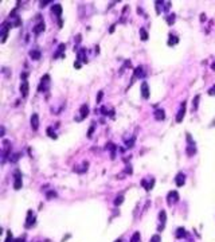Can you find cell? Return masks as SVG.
I'll return each mask as SVG.
<instances>
[{
  "label": "cell",
  "instance_id": "15",
  "mask_svg": "<svg viewBox=\"0 0 215 242\" xmlns=\"http://www.w3.org/2000/svg\"><path fill=\"white\" fill-rule=\"evenodd\" d=\"M30 57L32 58L34 61H38V59H40V51L39 50H31L30 51Z\"/></svg>",
  "mask_w": 215,
  "mask_h": 242
},
{
  "label": "cell",
  "instance_id": "11",
  "mask_svg": "<svg viewBox=\"0 0 215 242\" xmlns=\"http://www.w3.org/2000/svg\"><path fill=\"white\" fill-rule=\"evenodd\" d=\"M155 118L158 120V121H161V120H164L165 118V114H164V110L163 109H158V110H155Z\"/></svg>",
  "mask_w": 215,
  "mask_h": 242
},
{
  "label": "cell",
  "instance_id": "17",
  "mask_svg": "<svg viewBox=\"0 0 215 242\" xmlns=\"http://www.w3.org/2000/svg\"><path fill=\"white\" fill-rule=\"evenodd\" d=\"M85 54H86V50H85V48H81V50L78 51V61L79 62H86Z\"/></svg>",
  "mask_w": 215,
  "mask_h": 242
},
{
  "label": "cell",
  "instance_id": "13",
  "mask_svg": "<svg viewBox=\"0 0 215 242\" xmlns=\"http://www.w3.org/2000/svg\"><path fill=\"white\" fill-rule=\"evenodd\" d=\"M52 12L55 13L58 18H59L62 15V6H61V4H54V6H52Z\"/></svg>",
  "mask_w": 215,
  "mask_h": 242
},
{
  "label": "cell",
  "instance_id": "9",
  "mask_svg": "<svg viewBox=\"0 0 215 242\" xmlns=\"http://www.w3.org/2000/svg\"><path fill=\"white\" fill-rule=\"evenodd\" d=\"M175 182H176V186L178 187H182L183 184H184V182H186V176H184V174H178L176 175V179H175Z\"/></svg>",
  "mask_w": 215,
  "mask_h": 242
},
{
  "label": "cell",
  "instance_id": "28",
  "mask_svg": "<svg viewBox=\"0 0 215 242\" xmlns=\"http://www.w3.org/2000/svg\"><path fill=\"white\" fill-rule=\"evenodd\" d=\"M12 241V234H11V231H8L7 233V238H6V241L4 242H11Z\"/></svg>",
  "mask_w": 215,
  "mask_h": 242
},
{
  "label": "cell",
  "instance_id": "3",
  "mask_svg": "<svg viewBox=\"0 0 215 242\" xmlns=\"http://www.w3.org/2000/svg\"><path fill=\"white\" fill-rule=\"evenodd\" d=\"M184 114H186V102H182L180 110L178 112V116H176V123H182L183 118H184Z\"/></svg>",
  "mask_w": 215,
  "mask_h": 242
},
{
  "label": "cell",
  "instance_id": "12",
  "mask_svg": "<svg viewBox=\"0 0 215 242\" xmlns=\"http://www.w3.org/2000/svg\"><path fill=\"white\" fill-rule=\"evenodd\" d=\"M159 218H160V222H161V226L159 227V230H161V229L164 227V225H165V219H167V214H165V211L161 210L160 214H159Z\"/></svg>",
  "mask_w": 215,
  "mask_h": 242
},
{
  "label": "cell",
  "instance_id": "33",
  "mask_svg": "<svg viewBox=\"0 0 215 242\" xmlns=\"http://www.w3.org/2000/svg\"><path fill=\"white\" fill-rule=\"evenodd\" d=\"M48 3H51V0H46V2H40V7H44L46 4H48Z\"/></svg>",
  "mask_w": 215,
  "mask_h": 242
},
{
  "label": "cell",
  "instance_id": "29",
  "mask_svg": "<svg viewBox=\"0 0 215 242\" xmlns=\"http://www.w3.org/2000/svg\"><path fill=\"white\" fill-rule=\"evenodd\" d=\"M167 22H168V24H172L173 22H175V15H172V18H168Z\"/></svg>",
  "mask_w": 215,
  "mask_h": 242
},
{
  "label": "cell",
  "instance_id": "5",
  "mask_svg": "<svg viewBox=\"0 0 215 242\" xmlns=\"http://www.w3.org/2000/svg\"><path fill=\"white\" fill-rule=\"evenodd\" d=\"M28 90H30L28 82H27L26 79H23V81H22V83H20V93H22V96L27 97V96H28Z\"/></svg>",
  "mask_w": 215,
  "mask_h": 242
},
{
  "label": "cell",
  "instance_id": "31",
  "mask_svg": "<svg viewBox=\"0 0 215 242\" xmlns=\"http://www.w3.org/2000/svg\"><path fill=\"white\" fill-rule=\"evenodd\" d=\"M208 94H210V96H215V86H212L211 89H210V90H208Z\"/></svg>",
  "mask_w": 215,
  "mask_h": 242
},
{
  "label": "cell",
  "instance_id": "37",
  "mask_svg": "<svg viewBox=\"0 0 215 242\" xmlns=\"http://www.w3.org/2000/svg\"><path fill=\"white\" fill-rule=\"evenodd\" d=\"M114 242H121V241H120V239H117V241H114Z\"/></svg>",
  "mask_w": 215,
  "mask_h": 242
},
{
  "label": "cell",
  "instance_id": "30",
  "mask_svg": "<svg viewBox=\"0 0 215 242\" xmlns=\"http://www.w3.org/2000/svg\"><path fill=\"white\" fill-rule=\"evenodd\" d=\"M104 96V92H100L98 93V97H97V102H101V98Z\"/></svg>",
  "mask_w": 215,
  "mask_h": 242
},
{
  "label": "cell",
  "instance_id": "18",
  "mask_svg": "<svg viewBox=\"0 0 215 242\" xmlns=\"http://www.w3.org/2000/svg\"><path fill=\"white\" fill-rule=\"evenodd\" d=\"M106 148H109V149H110V158L114 159L116 158V145L112 144V143H109V144L106 145Z\"/></svg>",
  "mask_w": 215,
  "mask_h": 242
},
{
  "label": "cell",
  "instance_id": "26",
  "mask_svg": "<svg viewBox=\"0 0 215 242\" xmlns=\"http://www.w3.org/2000/svg\"><path fill=\"white\" fill-rule=\"evenodd\" d=\"M63 50H65V44H63V43H61V44H59V47H58V53L55 54V55H54V58H57V57L61 54V51H63Z\"/></svg>",
  "mask_w": 215,
  "mask_h": 242
},
{
  "label": "cell",
  "instance_id": "22",
  "mask_svg": "<svg viewBox=\"0 0 215 242\" xmlns=\"http://www.w3.org/2000/svg\"><path fill=\"white\" fill-rule=\"evenodd\" d=\"M131 242H140V233H138V231L134 233V234L132 235Z\"/></svg>",
  "mask_w": 215,
  "mask_h": 242
},
{
  "label": "cell",
  "instance_id": "1",
  "mask_svg": "<svg viewBox=\"0 0 215 242\" xmlns=\"http://www.w3.org/2000/svg\"><path fill=\"white\" fill-rule=\"evenodd\" d=\"M13 188H15V190H20L22 188V184H23V183H22V174H20V171H15V174H13Z\"/></svg>",
  "mask_w": 215,
  "mask_h": 242
},
{
  "label": "cell",
  "instance_id": "34",
  "mask_svg": "<svg viewBox=\"0 0 215 242\" xmlns=\"http://www.w3.org/2000/svg\"><path fill=\"white\" fill-rule=\"evenodd\" d=\"M74 67H77V69H79V67H81V62H79V61L75 62V63H74Z\"/></svg>",
  "mask_w": 215,
  "mask_h": 242
},
{
  "label": "cell",
  "instance_id": "21",
  "mask_svg": "<svg viewBox=\"0 0 215 242\" xmlns=\"http://www.w3.org/2000/svg\"><path fill=\"white\" fill-rule=\"evenodd\" d=\"M176 237L178 238H182V237H186V230L184 229H178V233H176Z\"/></svg>",
  "mask_w": 215,
  "mask_h": 242
},
{
  "label": "cell",
  "instance_id": "23",
  "mask_svg": "<svg viewBox=\"0 0 215 242\" xmlns=\"http://www.w3.org/2000/svg\"><path fill=\"white\" fill-rule=\"evenodd\" d=\"M140 35H141V39H142V40H147V39H148V33H147L144 28H141V30H140Z\"/></svg>",
  "mask_w": 215,
  "mask_h": 242
},
{
  "label": "cell",
  "instance_id": "35",
  "mask_svg": "<svg viewBox=\"0 0 215 242\" xmlns=\"http://www.w3.org/2000/svg\"><path fill=\"white\" fill-rule=\"evenodd\" d=\"M47 196H48V198H50V196H55V192H48Z\"/></svg>",
  "mask_w": 215,
  "mask_h": 242
},
{
  "label": "cell",
  "instance_id": "10",
  "mask_svg": "<svg viewBox=\"0 0 215 242\" xmlns=\"http://www.w3.org/2000/svg\"><path fill=\"white\" fill-rule=\"evenodd\" d=\"M141 94H142V97L145 98H149V88H148V83L147 82H142L141 83Z\"/></svg>",
  "mask_w": 215,
  "mask_h": 242
},
{
  "label": "cell",
  "instance_id": "14",
  "mask_svg": "<svg viewBox=\"0 0 215 242\" xmlns=\"http://www.w3.org/2000/svg\"><path fill=\"white\" fill-rule=\"evenodd\" d=\"M44 30V22H39V23L37 24V26H35V28H34V33L35 34H40V33H42V31Z\"/></svg>",
  "mask_w": 215,
  "mask_h": 242
},
{
  "label": "cell",
  "instance_id": "20",
  "mask_svg": "<svg viewBox=\"0 0 215 242\" xmlns=\"http://www.w3.org/2000/svg\"><path fill=\"white\" fill-rule=\"evenodd\" d=\"M199 98H200V96H195L194 101H192V110H196V109H198V102H199Z\"/></svg>",
  "mask_w": 215,
  "mask_h": 242
},
{
  "label": "cell",
  "instance_id": "4",
  "mask_svg": "<svg viewBox=\"0 0 215 242\" xmlns=\"http://www.w3.org/2000/svg\"><path fill=\"white\" fill-rule=\"evenodd\" d=\"M30 123H31V128H32L34 131H38V128H39V116L37 113H32Z\"/></svg>",
  "mask_w": 215,
  "mask_h": 242
},
{
  "label": "cell",
  "instance_id": "19",
  "mask_svg": "<svg viewBox=\"0 0 215 242\" xmlns=\"http://www.w3.org/2000/svg\"><path fill=\"white\" fill-rule=\"evenodd\" d=\"M179 42V39L175 37V35H169V39H168V46H173Z\"/></svg>",
  "mask_w": 215,
  "mask_h": 242
},
{
  "label": "cell",
  "instance_id": "25",
  "mask_svg": "<svg viewBox=\"0 0 215 242\" xmlns=\"http://www.w3.org/2000/svg\"><path fill=\"white\" fill-rule=\"evenodd\" d=\"M47 134L51 139H57V134H55V132H52V128H47Z\"/></svg>",
  "mask_w": 215,
  "mask_h": 242
},
{
  "label": "cell",
  "instance_id": "7",
  "mask_svg": "<svg viewBox=\"0 0 215 242\" xmlns=\"http://www.w3.org/2000/svg\"><path fill=\"white\" fill-rule=\"evenodd\" d=\"M79 113H81V117L78 118V121L83 120V118H86V117H88V114H89V106H88L86 104H83L82 106H81V109H79Z\"/></svg>",
  "mask_w": 215,
  "mask_h": 242
},
{
  "label": "cell",
  "instance_id": "6",
  "mask_svg": "<svg viewBox=\"0 0 215 242\" xmlns=\"http://www.w3.org/2000/svg\"><path fill=\"white\" fill-rule=\"evenodd\" d=\"M179 200V194L176 191H171L168 194V204H175Z\"/></svg>",
  "mask_w": 215,
  "mask_h": 242
},
{
  "label": "cell",
  "instance_id": "24",
  "mask_svg": "<svg viewBox=\"0 0 215 242\" xmlns=\"http://www.w3.org/2000/svg\"><path fill=\"white\" fill-rule=\"evenodd\" d=\"M124 202V196L122 195H120V196H117V198H116V200H114V204L116 206H118V204H121Z\"/></svg>",
  "mask_w": 215,
  "mask_h": 242
},
{
  "label": "cell",
  "instance_id": "2",
  "mask_svg": "<svg viewBox=\"0 0 215 242\" xmlns=\"http://www.w3.org/2000/svg\"><path fill=\"white\" fill-rule=\"evenodd\" d=\"M48 83H50V75L46 74L44 77L40 79V85H39V92H44V90H47V88H48Z\"/></svg>",
  "mask_w": 215,
  "mask_h": 242
},
{
  "label": "cell",
  "instance_id": "36",
  "mask_svg": "<svg viewBox=\"0 0 215 242\" xmlns=\"http://www.w3.org/2000/svg\"><path fill=\"white\" fill-rule=\"evenodd\" d=\"M15 242H22V239H20V238H19V239H16V241H15Z\"/></svg>",
  "mask_w": 215,
  "mask_h": 242
},
{
  "label": "cell",
  "instance_id": "16",
  "mask_svg": "<svg viewBox=\"0 0 215 242\" xmlns=\"http://www.w3.org/2000/svg\"><path fill=\"white\" fill-rule=\"evenodd\" d=\"M134 77L140 78V77H144V71H142V67L141 66H137L134 69Z\"/></svg>",
  "mask_w": 215,
  "mask_h": 242
},
{
  "label": "cell",
  "instance_id": "27",
  "mask_svg": "<svg viewBox=\"0 0 215 242\" xmlns=\"http://www.w3.org/2000/svg\"><path fill=\"white\" fill-rule=\"evenodd\" d=\"M149 242H161L160 235H159V234H155V235L151 238V241H149Z\"/></svg>",
  "mask_w": 215,
  "mask_h": 242
},
{
  "label": "cell",
  "instance_id": "8",
  "mask_svg": "<svg viewBox=\"0 0 215 242\" xmlns=\"http://www.w3.org/2000/svg\"><path fill=\"white\" fill-rule=\"evenodd\" d=\"M35 223V215L32 214V211H28L27 214V222H26V227H31Z\"/></svg>",
  "mask_w": 215,
  "mask_h": 242
},
{
  "label": "cell",
  "instance_id": "32",
  "mask_svg": "<svg viewBox=\"0 0 215 242\" xmlns=\"http://www.w3.org/2000/svg\"><path fill=\"white\" fill-rule=\"evenodd\" d=\"M93 131H94V125H92V127H90V129H89V132H88V136H89V137H92V133H93Z\"/></svg>",
  "mask_w": 215,
  "mask_h": 242
}]
</instances>
